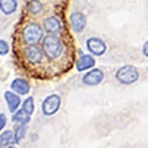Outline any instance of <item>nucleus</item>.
Returning a JSON list of instances; mask_svg holds the SVG:
<instances>
[{
  "mask_svg": "<svg viewBox=\"0 0 148 148\" xmlns=\"http://www.w3.org/2000/svg\"><path fill=\"white\" fill-rule=\"evenodd\" d=\"M11 89L16 92V94L20 95H25L29 92L30 90V85L25 79H21V78H17L11 83Z\"/></svg>",
  "mask_w": 148,
  "mask_h": 148,
  "instance_id": "9",
  "label": "nucleus"
},
{
  "mask_svg": "<svg viewBox=\"0 0 148 148\" xmlns=\"http://www.w3.org/2000/svg\"><path fill=\"white\" fill-rule=\"evenodd\" d=\"M42 48L45 51V54L51 59H56L61 56L63 51V45L61 42V40L54 35H48L45 37Z\"/></svg>",
  "mask_w": 148,
  "mask_h": 148,
  "instance_id": "1",
  "label": "nucleus"
},
{
  "mask_svg": "<svg viewBox=\"0 0 148 148\" xmlns=\"http://www.w3.org/2000/svg\"><path fill=\"white\" fill-rule=\"evenodd\" d=\"M9 52V46L5 41L0 40V56H5Z\"/></svg>",
  "mask_w": 148,
  "mask_h": 148,
  "instance_id": "19",
  "label": "nucleus"
},
{
  "mask_svg": "<svg viewBox=\"0 0 148 148\" xmlns=\"http://www.w3.org/2000/svg\"><path fill=\"white\" fill-rule=\"evenodd\" d=\"M4 99L6 101L9 110H10L11 112H15L16 109L18 108V105H20V98L11 91H5L4 92Z\"/></svg>",
  "mask_w": 148,
  "mask_h": 148,
  "instance_id": "11",
  "label": "nucleus"
},
{
  "mask_svg": "<svg viewBox=\"0 0 148 148\" xmlns=\"http://www.w3.org/2000/svg\"><path fill=\"white\" fill-rule=\"evenodd\" d=\"M5 125H6V116L4 114H0V131L5 127Z\"/></svg>",
  "mask_w": 148,
  "mask_h": 148,
  "instance_id": "20",
  "label": "nucleus"
},
{
  "mask_svg": "<svg viewBox=\"0 0 148 148\" xmlns=\"http://www.w3.org/2000/svg\"><path fill=\"white\" fill-rule=\"evenodd\" d=\"M94 64H95L94 58L89 54H84V56H82L79 58V61L77 62V69L79 72H83V71H86V69L91 68Z\"/></svg>",
  "mask_w": 148,
  "mask_h": 148,
  "instance_id": "12",
  "label": "nucleus"
},
{
  "mask_svg": "<svg viewBox=\"0 0 148 148\" xmlns=\"http://www.w3.org/2000/svg\"><path fill=\"white\" fill-rule=\"evenodd\" d=\"M25 132H26V123H21V126H17L15 130V137L16 141L18 142L21 138L25 137Z\"/></svg>",
  "mask_w": 148,
  "mask_h": 148,
  "instance_id": "18",
  "label": "nucleus"
},
{
  "mask_svg": "<svg viewBox=\"0 0 148 148\" xmlns=\"http://www.w3.org/2000/svg\"><path fill=\"white\" fill-rule=\"evenodd\" d=\"M116 78L122 84H133L138 79V72L132 66H123L117 71Z\"/></svg>",
  "mask_w": 148,
  "mask_h": 148,
  "instance_id": "3",
  "label": "nucleus"
},
{
  "mask_svg": "<svg viewBox=\"0 0 148 148\" xmlns=\"http://www.w3.org/2000/svg\"><path fill=\"white\" fill-rule=\"evenodd\" d=\"M41 10H42V4H41L38 0H32V1H30V4H29L30 14H32V15H37L38 12H41Z\"/></svg>",
  "mask_w": 148,
  "mask_h": 148,
  "instance_id": "16",
  "label": "nucleus"
},
{
  "mask_svg": "<svg viewBox=\"0 0 148 148\" xmlns=\"http://www.w3.org/2000/svg\"><path fill=\"white\" fill-rule=\"evenodd\" d=\"M42 36H43L42 29L37 24L26 25L24 31H22V40H24L27 45H36L37 42H40Z\"/></svg>",
  "mask_w": 148,
  "mask_h": 148,
  "instance_id": "2",
  "label": "nucleus"
},
{
  "mask_svg": "<svg viewBox=\"0 0 148 148\" xmlns=\"http://www.w3.org/2000/svg\"><path fill=\"white\" fill-rule=\"evenodd\" d=\"M59 106H61V98L56 94L49 95L42 103V112L46 116H51V115H54L57 112Z\"/></svg>",
  "mask_w": 148,
  "mask_h": 148,
  "instance_id": "4",
  "label": "nucleus"
},
{
  "mask_svg": "<svg viewBox=\"0 0 148 148\" xmlns=\"http://www.w3.org/2000/svg\"><path fill=\"white\" fill-rule=\"evenodd\" d=\"M142 51H143V54H145L146 57H148V41L145 45H143V49Z\"/></svg>",
  "mask_w": 148,
  "mask_h": 148,
  "instance_id": "21",
  "label": "nucleus"
},
{
  "mask_svg": "<svg viewBox=\"0 0 148 148\" xmlns=\"http://www.w3.org/2000/svg\"><path fill=\"white\" fill-rule=\"evenodd\" d=\"M25 57L31 64H38L42 61V51H41L37 46L35 45H30L29 47L25 48Z\"/></svg>",
  "mask_w": 148,
  "mask_h": 148,
  "instance_id": "5",
  "label": "nucleus"
},
{
  "mask_svg": "<svg viewBox=\"0 0 148 148\" xmlns=\"http://www.w3.org/2000/svg\"><path fill=\"white\" fill-rule=\"evenodd\" d=\"M69 22H71V26L74 32H82L86 25L85 16L82 12H73L69 17Z\"/></svg>",
  "mask_w": 148,
  "mask_h": 148,
  "instance_id": "8",
  "label": "nucleus"
},
{
  "mask_svg": "<svg viewBox=\"0 0 148 148\" xmlns=\"http://www.w3.org/2000/svg\"><path fill=\"white\" fill-rule=\"evenodd\" d=\"M86 46L88 49L90 51L92 54L95 56H101L105 53L106 51V45L104 41H101L100 38H96V37H92V38H89L86 41Z\"/></svg>",
  "mask_w": 148,
  "mask_h": 148,
  "instance_id": "6",
  "label": "nucleus"
},
{
  "mask_svg": "<svg viewBox=\"0 0 148 148\" xmlns=\"http://www.w3.org/2000/svg\"><path fill=\"white\" fill-rule=\"evenodd\" d=\"M31 119V115L29 112L22 109V110H18L15 112V115H12V121L15 122H20V123H27Z\"/></svg>",
  "mask_w": 148,
  "mask_h": 148,
  "instance_id": "15",
  "label": "nucleus"
},
{
  "mask_svg": "<svg viewBox=\"0 0 148 148\" xmlns=\"http://www.w3.org/2000/svg\"><path fill=\"white\" fill-rule=\"evenodd\" d=\"M22 109H24L26 112H29L30 115H32L34 114V110H35V106H34V99L31 98H27L26 100H25V103L22 104Z\"/></svg>",
  "mask_w": 148,
  "mask_h": 148,
  "instance_id": "17",
  "label": "nucleus"
},
{
  "mask_svg": "<svg viewBox=\"0 0 148 148\" xmlns=\"http://www.w3.org/2000/svg\"><path fill=\"white\" fill-rule=\"evenodd\" d=\"M17 8L16 0H0V10L5 15H11Z\"/></svg>",
  "mask_w": 148,
  "mask_h": 148,
  "instance_id": "13",
  "label": "nucleus"
},
{
  "mask_svg": "<svg viewBox=\"0 0 148 148\" xmlns=\"http://www.w3.org/2000/svg\"><path fill=\"white\" fill-rule=\"evenodd\" d=\"M45 29L46 31H48L49 34H58L59 31H61L62 26H61V22L57 17L54 16H49L45 20Z\"/></svg>",
  "mask_w": 148,
  "mask_h": 148,
  "instance_id": "10",
  "label": "nucleus"
},
{
  "mask_svg": "<svg viewBox=\"0 0 148 148\" xmlns=\"http://www.w3.org/2000/svg\"><path fill=\"white\" fill-rule=\"evenodd\" d=\"M14 143H17V141L15 135L11 131H5L1 133V136H0V147H8L14 145Z\"/></svg>",
  "mask_w": 148,
  "mask_h": 148,
  "instance_id": "14",
  "label": "nucleus"
},
{
  "mask_svg": "<svg viewBox=\"0 0 148 148\" xmlns=\"http://www.w3.org/2000/svg\"><path fill=\"white\" fill-rule=\"evenodd\" d=\"M104 79V73L100 71V69H92L89 73H86L84 77H83V83L85 85H98L99 83H101V80Z\"/></svg>",
  "mask_w": 148,
  "mask_h": 148,
  "instance_id": "7",
  "label": "nucleus"
}]
</instances>
